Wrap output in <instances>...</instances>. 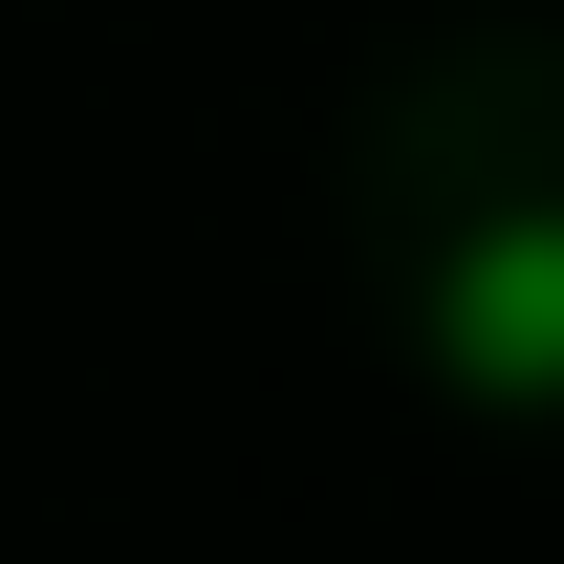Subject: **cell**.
Masks as SVG:
<instances>
[{"label": "cell", "instance_id": "obj_1", "mask_svg": "<svg viewBox=\"0 0 564 564\" xmlns=\"http://www.w3.org/2000/svg\"><path fill=\"white\" fill-rule=\"evenodd\" d=\"M434 369H456L478 413H564V196L478 217V239L434 261Z\"/></svg>", "mask_w": 564, "mask_h": 564}]
</instances>
